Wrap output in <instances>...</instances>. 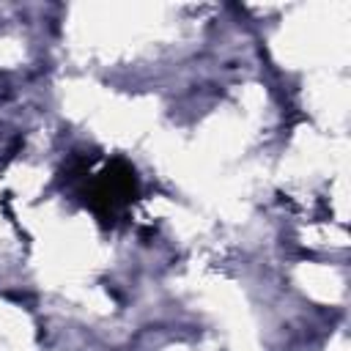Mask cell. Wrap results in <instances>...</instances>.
<instances>
[{
	"instance_id": "cell-1",
	"label": "cell",
	"mask_w": 351,
	"mask_h": 351,
	"mask_svg": "<svg viewBox=\"0 0 351 351\" xmlns=\"http://www.w3.org/2000/svg\"><path fill=\"white\" fill-rule=\"evenodd\" d=\"M137 192H140V184H137L134 167L126 165L123 159H112L90 181V186H88V206H90V211L104 225H112L118 211L137 200Z\"/></svg>"
}]
</instances>
